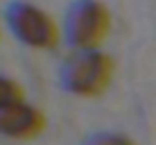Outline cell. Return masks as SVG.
<instances>
[{
    "instance_id": "277c9868",
    "label": "cell",
    "mask_w": 156,
    "mask_h": 145,
    "mask_svg": "<svg viewBox=\"0 0 156 145\" xmlns=\"http://www.w3.org/2000/svg\"><path fill=\"white\" fill-rule=\"evenodd\" d=\"M45 120L36 107L27 104L25 100L0 104V134L12 138H32L36 136Z\"/></svg>"
},
{
    "instance_id": "5b68a950",
    "label": "cell",
    "mask_w": 156,
    "mask_h": 145,
    "mask_svg": "<svg viewBox=\"0 0 156 145\" xmlns=\"http://www.w3.org/2000/svg\"><path fill=\"white\" fill-rule=\"evenodd\" d=\"M84 145H136L131 138L122 136V134H113V132H98L90 134L84 141Z\"/></svg>"
},
{
    "instance_id": "3957f363",
    "label": "cell",
    "mask_w": 156,
    "mask_h": 145,
    "mask_svg": "<svg viewBox=\"0 0 156 145\" xmlns=\"http://www.w3.org/2000/svg\"><path fill=\"white\" fill-rule=\"evenodd\" d=\"M5 23H7L9 32L27 48H36V50H50L59 41V30L57 23L32 2H23V0H14L5 9Z\"/></svg>"
},
{
    "instance_id": "7a4b0ae2",
    "label": "cell",
    "mask_w": 156,
    "mask_h": 145,
    "mask_svg": "<svg viewBox=\"0 0 156 145\" xmlns=\"http://www.w3.org/2000/svg\"><path fill=\"white\" fill-rule=\"evenodd\" d=\"M109 25V12L100 0H73L63 16V39L73 50L98 48Z\"/></svg>"
},
{
    "instance_id": "6da1fadb",
    "label": "cell",
    "mask_w": 156,
    "mask_h": 145,
    "mask_svg": "<svg viewBox=\"0 0 156 145\" xmlns=\"http://www.w3.org/2000/svg\"><path fill=\"white\" fill-rule=\"evenodd\" d=\"M111 73H113V61L100 48L73 50L59 68V84L73 95L93 98L109 86Z\"/></svg>"
}]
</instances>
